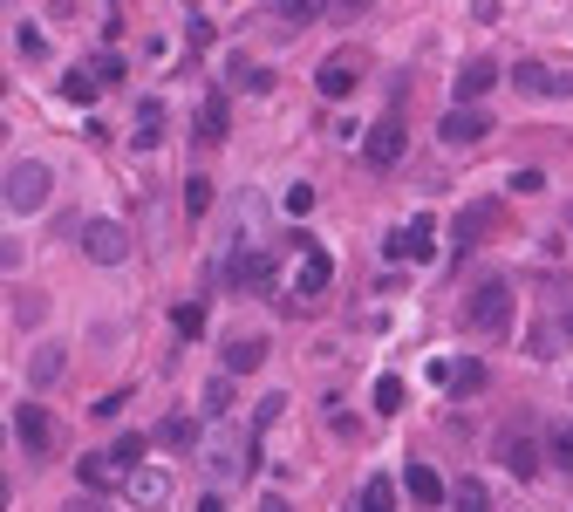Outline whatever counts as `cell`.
Returning <instances> with one entry per match:
<instances>
[{
    "label": "cell",
    "mask_w": 573,
    "mask_h": 512,
    "mask_svg": "<svg viewBox=\"0 0 573 512\" xmlns=\"http://www.w3.org/2000/svg\"><path fill=\"white\" fill-rule=\"evenodd\" d=\"M48 192H55V171H48V164H14V171H7V205H14V212H41Z\"/></svg>",
    "instance_id": "277c9868"
},
{
    "label": "cell",
    "mask_w": 573,
    "mask_h": 512,
    "mask_svg": "<svg viewBox=\"0 0 573 512\" xmlns=\"http://www.w3.org/2000/svg\"><path fill=\"white\" fill-rule=\"evenodd\" d=\"M260 512H287V499H267V506H260Z\"/></svg>",
    "instance_id": "7bdbcfd3"
},
{
    "label": "cell",
    "mask_w": 573,
    "mask_h": 512,
    "mask_svg": "<svg viewBox=\"0 0 573 512\" xmlns=\"http://www.w3.org/2000/svg\"><path fill=\"white\" fill-rule=\"evenodd\" d=\"M178 335H191V342H198V335H205V308H198V301H178Z\"/></svg>",
    "instance_id": "4dcf8cb0"
},
{
    "label": "cell",
    "mask_w": 573,
    "mask_h": 512,
    "mask_svg": "<svg viewBox=\"0 0 573 512\" xmlns=\"http://www.w3.org/2000/svg\"><path fill=\"white\" fill-rule=\"evenodd\" d=\"M0 151H7V123H0Z\"/></svg>",
    "instance_id": "ee69618b"
},
{
    "label": "cell",
    "mask_w": 573,
    "mask_h": 512,
    "mask_svg": "<svg viewBox=\"0 0 573 512\" xmlns=\"http://www.w3.org/2000/svg\"><path fill=\"white\" fill-rule=\"evenodd\" d=\"M492 82H498V69H492V62H464L458 76H451V89H458V103H478V96H485Z\"/></svg>",
    "instance_id": "e0dca14e"
},
{
    "label": "cell",
    "mask_w": 573,
    "mask_h": 512,
    "mask_svg": "<svg viewBox=\"0 0 573 512\" xmlns=\"http://www.w3.org/2000/svg\"><path fill=\"white\" fill-rule=\"evenodd\" d=\"M498 226H505V205H498V198H478V205H464V212H458L451 239H458V253H471V246H478V239H492Z\"/></svg>",
    "instance_id": "52a82bcc"
},
{
    "label": "cell",
    "mask_w": 573,
    "mask_h": 512,
    "mask_svg": "<svg viewBox=\"0 0 573 512\" xmlns=\"http://www.w3.org/2000/svg\"><path fill=\"white\" fill-rule=\"evenodd\" d=\"M560 335H567V342H573V308H567V315H560Z\"/></svg>",
    "instance_id": "ab89813d"
},
{
    "label": "cell",
    "mask_w": 573,
    "mask_h": 512,
    "mask_svg": "<svg viewBox=\"0 0 573 512\" xmlns=\"http://www.w3.org/2000/svg\"><path fill=\"white\" fill-rule=\"evenodd\" d=\"M96 89H103L96 69H69V76H62V96H69V103H96Z\"/></svg>",
    "instance_id": "7402d4cb"
},
{
    "label": "cell",
    "mask_w": 573,
    "mask_h": 512,
    "mask_svg": "<svg viewBox=\"0 0 573 512\" xmlns=\"http://www.w3.org/2000/svg\"><path fill=\"white\" fill-rule=\"evenodd\" d=\"M376 410H382V417L403 410V376H382V383H376Z\"/></svg>",
    "instance_id": "f546056e"
},
{
    "label": "cell",
    "mask_w": 573,
    "mask_h": 512,
    "mask_svg": "<svg viewBox=\"0 0 573 512\" xmlns=\"http://www.w3.org/2000/svg\"><path fill=\"white\" fill-rule=\"evenodd\" d=\"M403 485H410V499H417V506H444V499H451V492H444V478L430 472V465H410Z\"/></svg>",
    "instance_id": "ac0fdd59"
},
{
    "label": "cell",
    "mask_w": 573,
    "mask_h": 512,
    "mask_svg": "<svg viewBox=\"0 0 573 512\" xmlns=\"http://www.w3.org/2000/svg\"><path fill=\"white\" fill-rule=\"evenodd\" d=\"M498 14V0H471V21H492Z\"/></svg>",
    "instance_id": "74e56055"
},
{
    "label": "cell",
    "mask_w": 573,
    "mask_h": 512,
    "mask_svg": "<svg viewBox=\"0 0 573 512\" xmlns=\"http://www.w3.org/2000/svg\"><path fill=\"white\" fill-rule=\"evenodd\" d=\"M567 226H573V219H567Z\"/></svg>",
    "instance_id": "bcb514c9"
},
{
    "label": "cell",
    "mask_w": 573,
    "mask_h": 512,
    "mask_svg": "<svg viewBox=\"0 0 573 512\" xmlns=\"http://www.w3.org/2000/svg\"><path fill=\"white\" fill-rule=\"evenodd\" d=\"M0 451H7V424H0Z\"/></svg>",
    "instance_id": "f6af8a7d"
},
{
    "label": "cell",
    "mask_w": 573,
    "mask_h": 512,
    "mask_svg": "<svg viewBox=\"0 0 573 512\" xmlns=\"http://www.w3.org/2000/svg\"><path fill=\"white\" fill-rule=\"evenodd\" d=\"M226 82H232V89H267V69H253L246 55H232V62H226Z\"/></svg>",
    "instance_id": "83f0119b"
},
{
    "label": "cell",
    "mask_w": 573,
    "mask_h": 512,
    "mask_svg": "<svg viewBox=\"0 0 573 512\" xmlns=\"http://www.w3.org/2000/svg\"><path fill=\"white\" fill-rule=\"evenodd\" d=\"M437 137H444L451 151H464V144H485V137H492V117H485L478 103H458L451 117L437 123Z\"/></svg>",
    "instance_id": "30bf717a"
},
{
    "label": "cell",
    "mask_w": 573,
    "mask_h": 512,
    "mask_svg": "<svg viewBox=\"0 0 573 512\" xmlns=\"http://www.w3.org/2000/svg\"><path fill=\"white\" fill-rule=\"evenodd\" d=\"M546 458H553L560 472H573V424H553V431H546Z\"/></svg>",
    "instance_id": "4316f807"
},
{
    "label": "cell",
    "mask_w": 573,
    "mask_h": 512,
    "mask_svg": "<svg viewBox=\"0 0 573 512\" xmlns=\"http://www.w3.org/2000/svg\"><path fill=\"white\" fill-rule=\"evenodd\" d=\"M164 137V96H144L137 103V144H157Z\"/></svg>",
    "instance_id": "44dd1931"
},
{
    "label": "cell",
    "mask_w": 573,
    "mask_h": 512,
    "mask_svg": "<svg viewBox=\"0 0 573 512\" xmlns=\"http://www.w3.org/2000/svg\"><path fill=\"white\" fill-rule=\"evenodd\" d=\"M62 369H69V355L48 342V349H35V362H28V383H35V390H48V383H55Z\"/></svg>",
    "instance_id": "ffe728a7"
},
{
    "label": "cell",
    "mask_w": 573,
    "mask_h": 512,
    "mask_svg": "<svg viewBox=\"0 0 573 512\" xmlns=\"http://www.w3.org/2000/svg\"><path fill=\"white\" fill-rule=\"evenodd\" d=\"M328 280H335V267H328V253H321V246H307V239H301V294H321Z\"/></svg>",
    "instance_id": "d6986e66"
},
{
    "label": "cell",
    "mask_w": 573,
    "mask_h": 512,
    "mask_svg": "<svg viewBox=\"0 0 573 512\" xmlns=\"http://www.w3.org/2000/svg\"><path fill=\"white\" fill-rule=\"evenodd\" d=\"M451 390H485V362H464V369H451Z\"/></svg>",
    "instance_id": "d6a6232c"
},
{
    "label": "cell",
    "mask_w": 573,
    "mask_h": 512,
    "mask_svg": "<svg viewBox=\"0 0 573 512\" xmlns=\"http://www.w3.org/2000/svg\"><path fill=\"white\" fill-rule=\"evenodd\" d=\"M355 512H396V485H389V478H369L362 499H355Z\"/></svg>",
    "instance_id": "603a6c76"
},
{
    "label": "cell",
    "mask_w": 573,
    "mask_h": 512,
    "mask_svg": "<svg viewBox=\"0 0 573 512\" xmlns=\"http://www.w3.org/2000/svg\"><path fill=\"white\" fill-rule=\"evenodd\" d=\"M198 512H226V499H219V492H212V499H198Z\"/></svg>",
    "instance_id": "f35d334b"
},
{
    "label": "cell",
    "mask_w": 573,
    "mask_h": 512,
    "mask_svg": "<svg viewBox=\"0 0 573 512\" xmlns=\"http://www.w3.org/2000/svg\"><path fill=\"white\" fill-rule=\"evenodd\" d=\"M205 205H212V185H205V178H191V185H185V212H191V219H198Z\"/></svg>",
    "instance_id": "836d02e7"
},
{
    "label": "cell",
    "mask_w": 573,
    "mask_h": 512,
    "mask_svg": "<svg viewBox=\"0 0 573 512\" xmlns=\"http://www.w3.org/2000/svg\"><path fill=\"white\" fill-rule=\"evenodd\" d=\"M355 82H362V55L355 48H335L321 69H314V89L328 96V103H342V96H355Z\"/></svg>",
    "instance_id": "8992f818"
},
{
    "label": "cell",
    "mask_w": 573,
    "mask_h": 512,
    "mask_svg": "<svg viewBox=\"0 0 573 512\" xmlns=\"http://www.w3.org/2000/svg\"><path fill=\"white\" fill-rule=\"evenodd\" d=\"M287 212H294V219H301V212H314V185H294V192H287Z\"/></svg>",
    "instance_id": "d590c367"
},
{
    "label": "cell",
    "mask_w": 573,
    "mask_h": 512,
    "mask_svg": "<svg viewBox=\"0 0 573 512\" xmlns=\"http://www.w3.org/2000/svg\"><path fill=\"white\" fill-rule=\"evenodd\" d=\"M519 96H546V103H560L573 96V69H546V62H519Z\"/></svg>",
    "instance_id": "8fae6325"
},
{
    "label": "cell",
    "mask_w": 573,
    "mask_h": 512,
    "mask_svg": "<svg viewBox=\"0 0 573 512\" xmlns=\"http://www.w3.org/2000/svg\"><path fill=\"white\" fill-rule=\"evenodd\" d=\"M403 144H410V130L396 117H382L376 130L362 137V164H369V171H389V164H403Z\"/></svg>",
    "instance_id": "ba28073f"
},
{
    "label": "cell",
    "mask_w": 573,
    "mask_h": 512,
    "mask_svg": "<svg viewBox=\"0 0 573 512\" xmlns=\"http://www.w3.org/2000/svg\"><path fill=\"white\" fill-rule=\"evenodd\" d=\"M362 7H369V0H342V14H362Z\"/></svg>",
    "instance_id": "b9f144b4"
},
{
    "label": "cell",
    "mask_w": 573,
    "mask_h": 512,
    "mask_svg": "<svg viewBox=\"0 0 573 512\" xmlns=\"http://www.w3.org/2000/svg\"><path fill=\"white\" fill-rule=\"evenodd\" d=\"M464 328H471V335H505V328H512V280L505 274L478 280V287L464 294Z\"/></svg>",
    "instance_id": "6da1fadb"
},
{
    "label": "cell",
    "mask_w": 573,
    "mask_h": 512,
    "mask_svg": "<svg viewBox=\"0 0 573 512\" xmlns=\"http://www.w3.org/2000/svg\"><path fill=\"white\" fill-rule=\"evenodd\" d=\"M232 410V376H212L205 383V417H226Z\"/></svg>",
    "instance_id": "f1b7e54d"
},
{
    "label": "cell",
    "mask_w": 573,
    "mask_h": 512,
    "mask_svg": "<svg viewBox=\"0 0 573 512\" xmlns=\"http://www.w3.org/2000/svg\"><path fill=\"white\" fill-rule=\"evenodd\" d=\"M76 246L96 260V267H123V260H130V226H116V219H82Z\"/></svg>",
    "instance_id": "3957f363"
},
{
    "label": "cell",
    "mask_w": 573,
    "mask_h": 512,
    "mask_svg": "<svg viewBox=\"0 0 573 512\" xmlns=\"http://www.w3.org/2000/svg\"><path fill=\"white\" fill-rule=\"evenodd\" d=\"M157 437H164V444H191V417H164Z\"/></svg>",
    "instance_id": "e575fe53"
},
{
    "label": "cell",
    "mask_w": 573,
    "mask_h": 512,
    "mask_svg": "<svg viewBox=\"0 0 573 512\" xmlns=\"http://www.w3.org/2000/svg\"><path fill=\"white\" fill-rule=\"evenodd\" d=\"M123 492H130V506H164V499H171V472H157V465H137V472L123 478Z\"/></svg>",
    "instance_id": "4fadbf2b"
},
{
    "label": "cell",
    "mask_w": 573,
    "mask_h": 512,
    "mask_svg": "<svg viewBox=\"0 0 573 512\" xmlns=\"http://www.w3.org/2000/svg\"><path fill=\"white\" fill-rule=\"evenodd\" d=\"M7 499H14V485H7V478H0V512H7Z\"/></svg>",
    "instance_id": "60d3db41"
},
{
    "label": "cell",
    "mask_w": 573,
    "mask_h": 512,
    "mask_svg": "<svg viewBox=\"0 0 573 512\" xmlns=\"http://www.w3.org/2000/svg\"><path fill=\"white\" fill-rule=\"evenodd\" d=\"M144 451H151V437H144V431H123V437H116V451H110V458L123 465V472H137V465H144Z\"/></svg>",
    "instance_id": "d4e9b609"
},
{
    "label": "cell",
    "mask_w": 573,
    "mask_h": 512,
    "mask_svg": "<svg viewBox=\"0 0 573 512\" xmlns=\"http://www.w3.org/2000/svg\"><path fill=\"white\" fill-rule=\"evenodd\" d=\"M451 506H458V512H492V499H485L478 478H458V485H451Z\"/></svg>",
    "instance_id": "484cf974"
},
{
    "label": "cell",
    "mask_w": 573,
    "mask_h": 512,
    "mask_svg": "<svg viewBox=\"0 0 573 512\" xmlns=\"http://www.w3.org/2000/svg\"><path fill=\"white\" fill-rule=\"evenodd\" d=\"M382 246H389V260H417V267H423V260H437V219H430V212H417L410 226H396Z\"/></svg>",
    "instance_id": "5b68a950"
},
{
    "label": "cell",
    "mask_w": 573,
    "mask_h": 512,
    "mask_svg": "<svg viewBox=\"0 0 573 512\" xmlns=\"http://www.w3.org/2000/svg\"><path fill=\"white\" fill-rule=\"evenodd\" d=\"M76 478H82V492H110L116 478H130V472L116 465L110 451H89V458H82V465H76Z\"/></svg>",
    "instance_id": "2e32d148"
},
{
    "label": "cell",
    "mask_w": 573,
    "mask_h": 512,
    "mask_svg": "<svg viewBox=\"0 0 573 512\" xmlns=\"http://www.w3.org/2000/svg\"><path fill=\"white\" fill-rule=\"evenodd\" d=\"M89 69H96V76H103V82H116V76H123V55H96Z\"/></svg>",
    "instance_id": "8d00e7d4"
},
{
    "label": "cell",
    "mask_w": 573,
    "mask_h": 512,
    "mask_svg": "<svg viewBox=\"0 0 573 512\" xmlns=\"http://www.w3.org/2000/svg\"><path fill=\"white\" fill-rule=\"evenodd\" d=\"M267 362V335H232L226 342V376H253Z\"/></svg>",
    "instance_id": "9a60e30c"
},
{
    "label": "cell",
    "mask_w": 573,
    "mask_h": 512,
    "mask_svg": "<svg viewBox=\"0 0 573 512\" xmlns=\"http://www.w3.org/2000/svg\"><path fill=\"white\" fill-rule=\"evenodd\" d=\"M198 123H205V130H198L205 144H226V96H205V110H198Z\"/></svg>",
    "instance_id": "cb8c5ba5"
},
{
    "label": "cell",
    "mask_w": 573,
    "mask_h": 512,
    "mask_svg": "<svg viewBox=\"0 0 573 512\" xmlns=\"http://www.w3.org/2000/svg\"><path fill=\"white\" fill-rule=\"evenodd\" d=\"M226 280H232V287H267V280H273V260L260 253V246H246V239H239V246H232V260H226Z\"/></svg>",
    "instance_id": "7c38bea8"
},
{
    "label": "cell",
    "mask_w": 573,
    "mask_h": 512,
    "mask_svg": "<svg viewBox=\"0 0 573 512\" xmlns=\"http://www.w3.org/2000/svg\"><path fill=\"white\" fill-rule=\"evenodd\" d=\"M14 437L28 444V458H48V451L62 444V424H55L41 403H21V417H14Z\"/></svg>",
    "instance_id": "9c48e42d"
},
{
    "label": "cell",
    "mask_w": 573,
    "mask_h": 512,
    "mask_svg": "<svg viewBox=\"0 0 573 512\" xmlns=\"http://www.w3.org/2000/svg\"><path fill=\"white\" fill-rule=\"evenodd\" d=\"M253 437L246 431H232V424H219L212 431V444H205V472L219 478V485H239V478H253Z\"/></svg>",
    "instance_id": "7a4b0ae2"
},
{
    "label": "cell",
    "mask_w": 573,
    "mask_h": 512,
    "mask_svg": "<svg viewBox=\"0 0 573 512\" xmlns=\"http://www.w3.org/2000/svg\"><path fill=\"white\" fill-rule=\"evenodd\" d=\"M498 458H505V472H519V478L539 472V444L526 431H498Z\"/></svg>",
    "instance_id": "5bb4252c"
},
{
    "label": "cell",
    "mask_w": 573,
    "mask_h": 512,
    "mask_svg": "<svg viewBox=\"0 0 573 512\" xmlns=\"http://www.w3.org/2000/svg\"><path fill=\"white\" fill-rule=\"evenodd\" d=\"M314 14H328V0H287V7H280V21H314Z\"/></svg>",
    "instance_id": "1f68e13d"
}]
</instances>
